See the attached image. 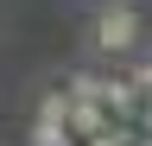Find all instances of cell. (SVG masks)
<instances>
[{"instance_id": "7", "label": "cell", "mask_w": 152, "mask_h": 146, "mask_svg": "<svg viewBox=\"0 0 152 146\" xmlns=\"http://www.w3.org/2000/svg\"><path fill=\"white\" fill-rule=\"evenodd\" d=\"M140 146H152V134H140Z\"/></svg>"}, {"instance_id": "2", "label": "cell", "mask_w": 152, "mask_h": 146, "mask_svg": "<svg viewBox=\"0 0 152 146\" xmlns=\"http://www.w3.org/2000/svg\"><path fill=\"white\" fill-rule=\"evenodd\" d=\"M108 127H114V114H108L102 102H76L70 108V134L76 140H95V134H108Z\"/></svg>"}, {"instance_id": "4", "label": "cell", "mask_w": 152, "mask_h": 146, "mask_svg": "<svg viewBox=\"0 0 152 146\" xmlns=\"http://www.w3.org/2000/svg\"><path fill=\"white\" fill-rule=\"evenodd\" d=\"M102 89H108V76H95V70H70V95H76V102H102Z\"/></svg>"}, {"instance_id": "6", "label": "cell", "mask_w": 152, "mask_h": 146, "mask_svg": "<svg viewBox=\"0 0 152 146\" xmlns=\"http://www.w3.org/2000/svg\"><path fill=\"white\" fill-rule=\"evenodd\" d=\"M140 134H152V102H146V108H140Z\"/></svg>"}, {"instance_id": "1", "label": "cell", "mask_w": 152, "mask_h": 146, "mask_svg": "<svg viewBox=\"0 0 152 146\" xmlns=\"http://www.w3.org/2000/svg\"><path fill=\"white\" fill-rule=\"evenodd\" d=\"M133 45H140V13L127 0H108L95 13V51H133Z\"/></svg>"}, {"instance_id": "5", "label": "cell", "mask_w": 152, "mask_h": 146, "mask_svg": "<svg viewBox=\"0 0 152 146\" xmlns=\"http://www.w3.org/2000/svg\"><path fill=\"white\" fill-rule=\"evenodd\" d=\"M127 76H133V89H140V95L152 102V64H133V70H127Z\"/></svg>"}, {"instance_id": "3", "label": "cell", "mask_w": 152, "mask_h": 146, "mask_svg": "<svg viewBox=\"0 0 152 146\" xmlns=\"http://www.w3.org/2000/svg\"><path fill=\"white\" fill-rule=\"evenodd\" d=\"M26 146H83V140H76V134H70L64 121H32V134H26Z\"/></svg>"}]
</instances>
